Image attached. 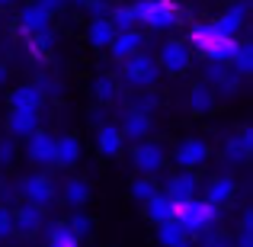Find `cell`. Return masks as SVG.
<instances>
[{"label":"cell","instance_id":"cell-1","mask_svg":"<svg viewBox=\"0 0 253 247\" xmlns=\"http://www.w3.org/2000/svg\"><path fill=\"white\" fill-rule=\"evenodd\" d=\"M189 49H196L202 58L218 64H231V55L237 49V39H224L211 23H196L189 29Z\"/></svg>","mask_w":253,"mask_h":247},{"label":"cell","instance_id":"cell-2","mask_svg":"<svg viewBox=\"0 0 253 247\" xmlns=\"http://www.w3.org/2000/svg\"><path fill=\"white\" fill-rule=\"evenodd\" d=\"M131 13H135V23L138 26H148L154 32L173 29V26L183 19L179 6L173 0H135L131 3Z\"/></svg>","mask_w":253,"mask_h":247},{"label":"cell","instance_id":"cell-3","mask_svg":"<svg viewBox=\"0 0 253 247\" xmlns=\"http://www.w3.org/2000/svg\"><path fill=\"white\" fill-rule=\"evenodd\" d=\"M173 222L186 231V235H202L211 222H215V205L205 199H186V202L173 205Z\"/></svg>","mask_w":253,"mask_h":247},{"label":"cell","instance_id":"cell-4","mask_svg":"<svg viewBox=\"0 0 253 247\" xmlns=\"http://www.w3.org/2000/svg\"><path fill=\"white\" fill-rule=\"evenodd\" d=\"M157 77H161V68H157V61L148 55V51H135L131 58L122 61V81H125V87L144 90V87H154Z\"/></svg>","mask_w":253,"mask_h":247},{"label":"cell","instance_id":"cell-5","mask_svg":"<svg viewBox=\"0 0 253 247\" xmlns=\"http://www.w3.org/2000/svg\"><path fill=\"white\" fill-rule=\"evenodd\" d=\"M164 161H167V154H164L161 142L144 138V142H138L135 148H131V167H135L141 177H154V173H161Z\"/></svg>","mask_w":253,"mask_h":247},{"label":"cell","instance_id":"cell-6","mask_svg":"<svg viewBox=\"0 0 253 247\" xmlns=\"http://www.w3.org/2000/svg\"><path fill=\"white\" fill-rule=\"evenodd\" d=\"M154 61H157V68L167 71V74H183V71L192 64V51H189V45H186V42L170 39V42L161 45V55H157Z\"/></svg>","mask_w":253,"mask_h":247},{"label":"cell","instance_id":"cell-7","mask_svg":"<svg viewBox=\"0 0 253 247\" xmlns=\"http://www.w3.org/2000/svg\"><path fill=\"white\" fill-rule=\"evenodd\" d=\"M19 190H23V196H26V202L29 205H39V209H45V205H51L55 202V183H51L45 173H29V177L19 183Z\"/></svg>","mask_w":253,"mask_h":247},{"label":"cell","instance_id":"cell-8","mask_svg":"<svg viewBox=\"0 0 253 247\" xmlns=\"http://www.w3.org/2000/svg\"><path fill=\"white\" fill-rule=\"evenodd\" d=\"M173 161H176L179 170H196V167H202L209 161V145L202 142V138H183V142L176 145V151H173Z\"/></svg>","mask_w":253,"mask_h":247},{"label":"cell","instance_id":"cell-9","mask_svg":"<svg viewBox=\"0 0 253 247\" xmlns=\"http://www.w3.org/2000/svg\"><path fill=\"white\" fill-rule=\"evenodd\" d=\"M151 129H154V122H151L148 112H138V109H128L122 119V125H119V135H122V142H144V138H151Z\"/></svg>","mask_w":253,"mask_h":247},{"label":"cell","instance_id":"cell-10","mask_svg":"<svg viewBox=\"0 0 253 247\" xmlns=\"http://www.w3.org/2000/svg\"><path fill=\"white\" fill-rule=\"evenodd\" d=\"M26 154H29V161L39 164V167L55 164V138H51L48 132H42V129L32 132L29 142H26Z\"/></svg>","mask_w":253,"mask_h":247},{"label":"cell","instance_id":"cell-11","mask_svg":"<svg viewBox=\"0 0 253 247\" xmlns=\"http://www.w3.org/2000/svg\"><path fill=\"white\" fill-rule=\"evenodd\" d=\"M48 23H51V13L45 10L42 3H26L23 10H19V16H16V26L26 32V36H36V32H42V29H48Z\"/></svg>","mask_w":253,"mask_h":247},{"label":"cell","instance_id":"cell-12","mask_svg":"<svg viewBox=\"0 0 253 247\" xmlns=\"http://www.w3.org/2000/svg\"><path fill=\"white\" fill-rule=\"evenodd\" d=\"M144 32H138V29H128V32H116V39L109 42V51H112V58L116 61H125V58H131L135 51H141L144 49Z\"/></svg>","mask_w":253,"mask_h":247},{"label":"cell","instance_id":"cell-13","mask_svg":"<svg viewBox=\"0 0 253 247\" xmlns=\"http://www.w3.org/2000/svg\"><path fill=\"white\" fill-rule=\"evenodd\" d=\"M247 10H250V3L244 0V3H234V6H228V10L221 13V16L215 19V29L221 32L224 39H234L237 32H241V26H244V19H247Z\"/></svg>","mask_w":253,"mask_h":247},{"label":"cell","instance_id":"cell-14","mask_svg":"<svg viewBox=\"0 0 253 247\" xmlns=\"http://www.w3.org/2000/svg\"><path fill=\"white\" fill-rule=\"evenodd\" d=\"M196 190H199V183H196V173H189V170H179V173H173V177L167 180V196L173 199V205L176 202H186V199H196Z\"/></svg>","mask_w":253,"mask_h":247},{"label":"cell","instance_id":"cell-15","mask_svg":"<svg viewBox=\"0 0 253 247\" xmlns=\"http://www.w3.org/2000/svg\"><path fill=\"white\" fill-rule=\"evenodd\" d=\"M6 129L13 138H29L32 132H39V112L36 109H10Z\"/></svg>","mask_w":253,"mask_h":247},{"label":"cell","instance_id":"cell-16","mask_svg":"<svg viewBox=\"0 0 253 247\" xmlns=\"http://www.w3.org/2000/svg\"><path fill=\"white\" fill-rule=\"evenodd\" d=\"M234 193H237V183L231 177H215V180H209V183H205V202L218 209V205L231 202V199H234Z\"/></svg>","mask_w":253,"mask_h":247},{"label":"cell","instance_id":"cell-17","mask_svg":"<svg viewBox=\"0 0 253 247\" xmlns=\"http://www.w3.org/2000/svg\"><path fill=\"white\" fill-rule=\"evenodd\" d=\"M250 151H253V129L250 125H244L234 138L224 142V157H228V161H247Z\"/></svg>","mask_w":253,"mask_h":247},{"label":"cell","instance_id":"cell-18","mask_svg":"<svg viewBox=\"0 0 253 247\" xmlns=\"http://www.w3.org/2000/svg\"><path fill=\"white\" fill-rule=\"evenodd\" d=\"M42 87L39 84H23V87H16V90L10 93V109H36L39 112V106H42Z\"/></svg>","mask_w":253,"mask_h":247},{"label":"cell","instance_id":"cell-19","mask_svg":"<svg viewBox=\"0 0 253 247\" xmlns=\"http://www.w3.org/2000/svg\"><path fill=\"white\" fill-rule=\"evenodd\" d=\"M13 228L19 231V235H36L39 228H42V209L39 205H19L16 212H13Z\"/></svg>","mask_w":253,"mask_h":247},{"label":"cell","instance_id":"cell-20","mask_svg":"<svg viewBox=\"0 0 253 247\" xmlns=\"http://www.w3.org/2000/svg\"><path fill=\"white\" fill-rule=\"evenodd\" d=\"M77 157H81V142H77V135L55 138V164L58 167H74Z\"/></svg>","mask_w":253,"mask_h":247},{"label":"cell","instance_id":"cell-21","mask_svg":"<svg viewBox=\"0 0 253 247\" xmlns=\"http://www.w3.org/2000/svg\"><path fill=\"white\" fill-rule=\"evenodd\" d=\"M122 135H119V125H103V129L96 132V151L103 157H116L119 151H122Z\"/></svg>","mask_w":253,"mask_h":247},{"label":"cell","instance_id":"cell-22","mask_svg":"<svg viewBox=\"0 0 253 247\" xmlns=\"http://www.w3.org/2000/svg\"><path fill=\"white\" fill-rule=\"evenodd\" d=\"M112 39H116V29H112L109 16L106 19H90V26H86V42H90L93 49H109Z\"/></svg>","mask_w":253,"mask_h":247},{"label":"cell","instance_id":"cell-23","mask_svg":"<svg viewBox=\"0 0 253 247\" xmlns=\"http://www.w3.org/2000/svg\"><path fill=\"white\" fill-rule=\"evenodd\" d=\"M144 209H148V218L154 225H164L173 218V199L167 196V193H154V196L144 202Z\"/></svg>","mask_w":253,"mask_h":247},{"label":"cell","instance_id":"cell-24","mask_svg":"<svg viewBox=\"0 0 253 247\" xmlns=\"http://www.w3.org/2000/svg\"><path fill=\"white\" fill-rule=\"evenodd\" d=\"M61 196H64V202L71 205V209H81V205L90 202V183L86 180H64V186H61Z\"/></svg>","mask_w":253,"mask_h":247},{"label":"cell","instance_id":"cell-25","mask_svg":"<svg viewBox=\"0 0 253 247\" xmlns=\"http://www.w3.org/2000/svg\"><path fill=\"white\" fill-rule=\"evenodd\" d=\"M234 74H241V77H250L253 74V45L250 42H237V49H234V55H231V64H228Z\"/></svg>","mask_w":253,"mask_h":247},{"label":"cell","instance_id":"cell-26","mask_svg":"<svg viewBox=\"0 0 253 247\" xmlns=\"http://www.w3.org/2000/svg\"><path fill=\"white\" fill-rule=\"evenodd\" d=\"M189 106H192V112H209L211 106H215V87L196 84L192 93H189Z\"/></svg>","mask_w":253,"mask_h":247},{"label":"cell","instance_id":"cell-27","mask_svg":"<svg viewBox=\"0 0 253 247\" xmlns=\"http://www.w3.org/2000/svg\"><path fill=\"white\" fill-rule=\"evenodd\" d=\"M186 238H189V235H186L173 218H170V222H164V225H157V241H161L164 247H179Z\"/></svg>","mask_w":253,"mask_h":247},{"label":"cell","instance_id":"cell-28","mask_svg":"<svg viewBox=\"0 0 253 247\" xmlns=\"http://www.w3.org/2000/svg\"><path fill=\"white\" fill-rule=\"evenodd\" d=\"M109 23H112V29L116 32H128V29H135V13H131V3H122V6H112L109 10Z\"/></svg>","mask_w":253,"mask_h":247},{"label":"cell","instance_id":"cell-29","mask_svg":"<svg viewBox=\"0 0 253 247\" xmlns=\"http://www.w3.org/2000/svg\"><path fill=\"white\" fill-rule=\"evenodd\" d=\"M93 97L99 99V103H112V99L119 97V81L109 74H99L96 81H93Z\"/></svg>","mask_w":253,"mask_h":247},{"label":"cell","instance_id":"cell-30","mask_svg":"<svg viewBox=\"0 0 253 247\" xmlns=\"http://www.w3.org/2000/svg\"><path fill=\"white\" fill-rule=\"evenodd\" d=\"M48 247H81V238H74V235L68 231V225H64V222H58V225H51Z\"/></svg>","mask_w":253,"mask_h":247},{"label":"cell","instance_id":"cell-31","mask_svg":"<svg viewBox=\"0 0 253 247\" xmlns=\"http://www.w3.org/2000/svg\"><path fill=\"white\" fill-rule=\"evenodd\" d=\"M154 193H161V190H157V183H154L151 177H138L135 183H131V196H135L138 202H148Z\"/></svg>","mask_w":253,"mask_h":247},{"label":"cell","instance_id":"cell-32","mask_svg":"<svg viewBox=\"0 0 253 247\" xmlns=\"http://www.w3.org/2000/svg\"><path fill=\"white\" fill-rule=\"evenodd\" d=\"M64 225H68V231H71L74 238H84V235H90V228H93L90 215H84V212H74V215H71Z\"/></svg>","mask_w":253,"mask_h":247},{"label":"cell","instance_id":"cell-33","mask_svg":"<svg viewBox=\"0 0 253 247\" xmlns=\"http://www.w3.org/2000/svg\"><path fill=\"white\" fill-rule=\"evenodd\" d=\"M51 45H55V32L51 29H42V32H36V36L29 39V49L36 51V55H45Z\"/></svg>","mask_w":253,"mask_h":247},{"label":"cell","instance_id":"cell-34","mask_svg":"<svg viewBox=\"0 0 253 247\" xmlns=\"http://www.w3.org/2000/svg\"><path fill=\"white\" fill-rule=\"evenodd\" d=\"M228 64H218V61H209V64H205V81L202 84H209V87H218V84H221L224 81V74H228Z\"/></svg>","mask_w":253,"mask_h":247},{"label":"cell","instance_id":"cell-35","mask_svg":"<svg viewBox=\"0 0 253 247\" xmlns=\"http://www.w3.org/2000/svg\"><path fill=\"white\" fill-rule=\"evenodd\" d=\"M86 10H90L93 19H106L112 6H109V0H86Z\"/></svg>","mask_w":253,"mask_h":247},{"label":"cell","instance_id":"cell-36","mask_svg":"<svg viewBox=\"0 0 253 247\" xmlns=\"http://www.w3.org/2000/svg\"><path fill=\"white\" fill-rule=\"evenodd\" d=\"M202 247H231V241L221 231H209V235H202Z\"/></svg>","mask_w":253,"mask_h":247},{"label":"cell","instance_id":"cell-37","mask_svg":"<svg viewBox=\"0 0 253 247\" xmlns=\"http://www.w3.org/2000/svg\"><path fill=\"white\" fill-rule=\"evenodd\" d=\"M154 106H157V97H154V93H141V97L135 99V106H131V109L148 112V116H151V109H154Z\"/></svg>","mask_w":253,"mask_h":247},{"label":"cell","instance_id":"cell-38","mask_svg":"<svg viewBox=\"0 0 253 247\" xmlns=\"http://www.w3.org/2000/svg\"><path fill=\"white\" fill-rule=\"evenodd\" d=\"M237 84H241V74H234V71H228V74H224V81L218 84V87H221L224 93H237Z\"/></svg>","mask_w":253,"mask_h":247},{"label":"cell","instance_id":"cell-39","mask_svg":"<svg viewBox=\"0 0 253 247\" xmlns=\"http://www.w3.org/2000/svg\"><path fill=\"white\" fill-rule=\"evenodd\" d=\"M10 231H13V212L0 205V238H3V235H10Z\"/></svg>","mask_w":253,"mask_h":247},{"label":"cell","instance_id":"cell-40","mask_svg":"<svg viewBox=\"0 0 253 247\" xmlns=\"http://www.w3.org/2000/svg\"><path fill=\"white\" fill-rule=\"evenodd\" d=\"M13 157H16V145H13V142H0V164L6 167Z\"/></svg>","mask_w":253,"mask_h":247},{"label":"cell","instance_id":"cell-41","mask_svg":"<svg viewBox=\"0 0 253 247\" xmlns=\"http://www.w3.org/2000/svg\"><path fill=\"white\" fill-rule=\"evenodd\" d=\"M36 3H42V6H45V10H48V13H51V16H55V13H58V10H61V6H64V3H68V0H36Z\"/></svg>","mask_w":253,"mask_h":247},{"label":"cell","instance_id":"cell-42","mask_svg":"<svg viewBox=\"0 0 253 247\" xmlns=\"http://www.w3.org/2000/svg\"><path fill=\"white\" fill-rule=\"evenodd\" d=\"M241 231H253V212L250 209L241 215Z\"/></svg>","mask_w":253,"mask_h":247},{"label":"cell","instance_id":"cell-43","mask_svg":"<svg viewBox=\"0 0 253 247\" xmlns=\"http://www.w3.org/2000/svg\"><path fill=\"white\" fill-rule=\"evenodd\" d=\"M237 247H253V231H241V238H237Z\"/></svg>","mask_w":253,"mask_h":247},{"label":"cell","instance_id":"cell-44","mask_svg":"<svg viewBox=\"0 0 253 247\" xmlns=\"http://www.w3.org/2000/svg\"><path fill=\"white\" fill-rule=\"evenodd\" d=\"M16 0H0V10H6V6H13Z\"/></svg>","mask_w":253,"mask_h":247},{"label":"cell","instance_id":"cell-45","mask_svg":"<svg viewBox=\"0 0 253 247\" xmlns=\"http://www.w3.org/2000/svg\"><path fill=\"white\" fill-rule=\"evenodd\" d=\"M6 81V68H3V64H0V84H3Z\"/></svg>","mask_w":253,"mask_h":247},{"label":"cell","instance_id":"cell-46","mask_svg":"<svg viewBox=\"0 0 253 247\" xmlns=\"http://www.w3.org/2000/svg\"><path fill=\"white\" fill-rule=\"evenodd\" d=\"M74 3H77V6H86V0H74Z\"/></svg>","mask_w":253,"mask_h":247}]
</instances>
